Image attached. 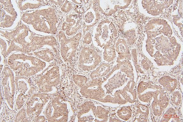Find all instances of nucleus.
Segmentation results:
<instances>
[{
  "label": "nucleus",
  "mask_w": 183,
  "mask_h": 122,
  "mask_svg": "<svg viewBox=\"0 0 183 122\" xmlns=\"http://www.w3.org/2000/svg\"><path fill=\"white\" fill-rule=\"evenodd\" d=\"M72 0H65L61 6V10L64 13H67L70 12L73 8Z\"/></svg>",
  "instance_id": "35"
},
{
  "label": "nucleus",
  "mask_w": 183,
  "mask_h": 122,
  "mask_svg": "<svg viewBox=\"0 0 183 122\" xmlns=\"http://www.w3.org/2000/svg\"><path fill=\"white\" fill-rule=\"evenodd\" d=\"M80 17L77 14H69L62 24V31L69 38L78 33L81 26Z\"/></svg>",
  "instance_id": "19"
},
{
  "label": "nucleus",
  "mask_w": 183,
  "mask_h": 122,
  "mask_svg": "<svg viewBox=\"0 0 183 122\" xmlns=\"http://www.w3.org/2000/svg\"><path fill=\"white\" fill-rule=\"evenodd\" d=\"M73 79L74 83L80 88L84 87L88 81L86 77L78 74L73 75Z\"/></svg>",
  "instance_id": "32"
},
{
  "label": "nucleus",
  "mask_w": 183,
  "mask_h": 122,
  "mask_svg": "<svg viewBox=\"0 0 183 122\" xmlns=\"http://www.w3.org/2000/svg\"><path fill=\"white\" fill-rule=\"evenodd\" d=\"M72 115L70 103L57 97L48 103L45 112V117L48 122L69 121Z\"/></svg>",
  "instance_id": "6"
},
{
  "label": "nucleus",
  "mask_w": 183,
  "mask_h": 122,
  "mask_svg": "<svg viewBox=\"0 0 183 122\" xmlns=\"http://www.w3.org/2000/svg\"><path fill=\"white\" fill-rule=\"evenodd\" d=\"M105 81L103 77L92 79L79 89L83 96L100 103L106 94L103 86Z\"/></svg>",
  "instance_id": "10"
},
{
  "label": "nucleus",
  "mask_w": 183,
  "mask_h": 122,
  "mask_svg": "<svg viewBox=\"0 0 183 122\" xmlns=\"http://www.w3.org/2000/svg\"><path fill=\"white\" fill-rule=\"evenodd\" d=\"M50 1L52 2L56 5L60 6L62 5L65 0H51Z\"/></svg>",
  "instance_id": "39"
},
{
  "label": "nucleus",
  "mask_w": 183,
  "mask_h": 122,
  "mask_svg": "<svg viewBox=\"0 0 183 122\" xmlns=\"http://www.w3.org/2000/svg\"><path fill=\"white\" fill-rule=\"evenodd\" d=\"M96 105L91 101L83 103L79 107L74 121L95 122Z\"/></svg>",
  "instance_id": "15"
},
{
  "label": "nucleus",
  "mask_w": 183,
  "mask_h": 122,
  "mask_svg": "<svg viewBox=\"0 0 183 122\" xmlns=\"http://www.w3.org/2000/svg\"><path fill=\"white\" fill-rule=\"evenodd\" d=\"M157 81L163 89L170 93L177 88L178 83V81L176 78L168 75L160 77Z\"/></svg>",
  "instance_id": "22"
},
{
  "label": "nucleus",
  "mask_w": 183,
  "mask_h": 122,
  "mask_svg": "<svg viewBox=\"0 0 183 122\" xmlns=\"http://www.w3.org/2000/svg\"><path fill=\"white\" fill-rule=\"evenodd\" d=\"M150 114L149 107L147 105L138 104L135 108L133 122H147Z\"/></svg>",
  "instance_id": "24"
},
{
  "label": "nucleus",
  "mask_w": 183,
  "mask_h": 122,
  "mask_svg": "<svg viewBox=\"0 0 183 122\" xmlns=\"http://www.w3.org/2000/svg\"><path fill=\"white\" fill-rule=\"evenodd\" d=\"M102 56L103 62L110 63L113 62L117 56L114 46L112 45L103 49Z\"/></svg>",
  "instance_id": "29"
},
{
  "label": "nucleus",
  "mask_w": 183,
  "mask_h": 122,
  "mask_svg": "<svg viewBox=\"0 0 183 122\" xmlns=\"http://www.w3.org/2000/svg\"><path fill=\"white\" fill-rule=\"evenodd\" d=\"M169 100L175 107H178L182 102V94L179 89L176 88L171 92L169 98Z\"/></svg>",
  "instance_id": "31"
},
{
  "label": "nucleus",
  "mask_w": 183,
  "mask_h": 122,
  "mask_svg": "<svg viewBox=\"0 0 183 122\" xmlns=\"http://www.w3.org/2000/svg\"><path fill=\"white\" fill-rule=\"evenodd\" d=\"M92 4L84 12L82 18L83 30L84 33L87 32L99 22L100 16L98 6Z\"/></svg>",
  "instance_id": "18"
},
{
  "label": "nucleus",
  "mask_w": 183,
  "mask_h": 122,
  "mask_svg": "<svg viewBox=\"0 0 183 122\" xmlns=\"http://www.w3.org/2000/svg\"><path fill=\"white\" fill-rule=\"evenodd\" d=\"M115 48L117 55V59L124 60L128 58L129 51L125 40L123 38L117 39L115 42Z\"/></svg>",
  "instance_id": "23"
},
{
  "label": "nucleus",
  "mask_w": 183,
  "mask_h": 122,
  "mask_svg": "<svg viewBox=\"0 0 183 122\" xmlns=\"http://www.w3.org/2000/svg\"><path fill=\"white\" fill-rule=\"evenodd\" d=\"M83 44L87 46L91 44L92 42V33L91 32L87 31L85 33L83 39Z\"/></svg>",
  "instance_id": "37"
},
{
  "label": "nucleus",
  "mask_w": 183,
  "mask_h": 122,
  "mask_svg": "<svg viewBox=\"0 0 183 122\" xmlns=\"http://www.w3.org/2000/svg\"><path fill=\"white\" fill-rule=\"evenodd\" d=\"M0 29L12 30L17 26L21 14L16 0H0Z\"/></svg>",
  "instance_id": "5"
},
{
  "label": "nucleus",
  "mask_w": 183,
  "mask_h": 122,
  "mask_svg": "<svg viewBox=\"0 0 183 122\" xmlns=\"http://www.w3.org/2000/svg\"><path fill=\"white\" fill-rule=\"evenodd\" d=\"M21 21L30 31L39 35L49 36L56 34L59 20L54 9L43 5L37 10L22 13Z\"/></svg>",
  "instance_id": "1"
},
{
  "label": "nucleus",
  "mask_w": 183,
  "mask_h": 122,
  "mask_svg": "<svg viewBox=\"0 0 183 122\" xmlns=\"http://www.w3.org/2000/svg\"><path fill=\"white\" fill-rule=\"evenodd\" d=\"M180 117L177 110L173 106L167 108L164 111L160 119V122H179Z\"/></svg>",
  "instance_id": "25"
},
{
  "label": "nucleus",
  "mask_w": 183,
  "mask_h": 122,
  "mask_svg": "<svg viewBox=\"0 0 183 122\" xmlns=\"http://www.w3.org/2000/svg\"><path fill=\"white\" fill-rule=\"evenodd\" d=\"M33 55L48 63L52 62L55 57L53 51L49 48L40 49L33 52Z\"/></svg>",
  "instance_id": "28"
},
{
  "label": "nucleus",
  "mask_w": 183,
  "mask_h": 122,
  "mask_svg": "<svg viewBox=\"0 0 183 122\" xmlns=\"http://www.w3.org/2000/svg\"><path fill=\"white\" fill-rule=\"evenodd\" d=\"M8 47L7 39L4 37L0 35V50H1V53L4 56H5Z\"/></svg>",
  "instance_id": "36"
},
{
  "label": "nucleus",
  "mask_w": 183,
  "mask_h": 122,
  "mask_svg": "<svg viewBox=\"0 0 183 122\" xmlns=\"http://www.w3.org/2000/svg\"><path fill=\"white\" fill-rule=\"evenodd\" d=\"M181 105V107L180 109V110L181 111V114L182 116L183 115V103H182V102Z\"/></svg>",
  "instance_id": "42"
},
{
  "label": "nucleus",
  "mask_w": 183,
  "mask_h": 122,
  "mask_svg": "<svg viewBox=\"0 0 183 122\" xmlns=\"http://www.w3.org/2000/svg\"><path fill=\"white\" fill-rule=\"evenodd\" d=\"M108 122H122L119 119L116 118H109Z\"/></svg>",
  "instance_id": "40"
},
{
  "label": "nucleus",
  "mask_w": 183,
  "mask_h": 122,
  "mask_svg": "<svg viewBox=\"0 0 183 122\" xmlns=\"http://www.w3.org/2000/svg\"><path fill=\"white\" fill-rule=\"evenodd\" d=\"M102 60L101 57L96 50L91 47L85 46L80 52L77 66L82 71H90L99 65Z\"/></svg>",
  "instance_id": "9"
},
{
  "label": "nucleus",
  "mask_w": 183,
  "mask_h": 122,
  "mask_svg": "<svg viewBox=\"0 0 183 122\" xmlns=\"http://www.w3.org/2000/svg\"><path fill=\"white\" fill-rule=\"evenodd\" d=\"M137 85V98L140 102L143 104L148 105L152 97L163 90L158 83L149 79L141 80Z\"/></svg>",
  "instance_id": "11"
},
{
  "label": "nucleus",
  "mask_w": 183,
  "mask_h": 122,
  "mask_svg": "<svg viewBox=\"0 0 183 122\" xmlns=\"http://www.w3.org/2000/svg\"><path fill=\"white\" fill-rule=\"evenodd\" d=\"M82 34L79 32L70 38L67 37L62 31L58 33L60 52L64 60L67 62H72L76 55L81 38Z\"/></svg>",
  "instance_id": "7"
},
{
  "label": "nucleus",
  "mask_w": 183,
  "mask_h": 122,
  "mask_svg": "<svg viewBox=\"0 0 183 122\" xmlns=\"http://www.w3.org/2000/svg\"><path fill=\"white\" fill-rule=\"evenodd\" d=\"M126 0H99L97 6L99 11L105 16H109L119 9H124L130 3Z\"/></svg>",
  "instance_id": "17"
},
{
  "label": "nucleus",
  "mask_w": 183,
  "mask_h": 122,
  "mask_svg": "<svg viewBox=\"0 0 183 122\" xmlns=\"http://www.w3.org/2000/svg\"><path fill=\"white\" fill-rule=\"evenodd\" d=\"M49 99V96L47 93H37L32 95L26 105L27 116L35 119L39 116Z\"/></svg>",
  "instance_id": "13"
},
{
  "label": "nucleus",
  "mask_w": 183,
  "mask_h": 122,
  "mask_svg": "<svg viewBox=\"0 0 183 122\" xmlns=\"http://www.w3.org/2000/svg\"><path fill=\"white\" fill-rule=\"evenodd\" d=\"M27 117L26 109L24 107H22L17 113L15 119L16 122H23L26 119Z\"/></svg>",
  "instance_id": "33"
},
{
  "label": "nucleus",
  "mask_w": 183,
  "mask_h": 122,
  "mask_svg": "<svg viewBox=\"0 0 183 122\" xmlns=\"http://www.w3.org/2000/svg\"><path fill=\"white\" fill-rule=\"evenodd\" d=\"M60 80L59 68L57 66H53L49 67L43 73L37 83L41 92L48 93L52 91V88L59 84Z\"/></svg>",
  "instance_id": "12"
},
{
  "label": "nucleus",
  "mask_w": 183,
  "mask_h": 122,
  "mask_svg": "<svg viewBox=\"0 0 183 122\" xmlns=\"http://www.w3.org/2000/svg\"><path fill=\"white\" fill-rule=\"evenodd\" d=\"M134 112L130 105L118 107L116 111L117 117L122 122H127L132 118Z\"/></svg>",
  "instance_id": "26"
},
{
  "label": "nucleus",
  "mask_w": 183,
  "mask_h": 122,
  "mask_svg": "<svg viewBox=\"0 0 183 122\" xmlns=\"http://www.w3.org/2000/svg\"><path fill=\"white\" fill-rule=\"evenodd\" d=\"M83 1L82 0H72V2L77 4H81Z\"/></svg>",
  "instance_id": "41"
},
{
  "label": "nucleus",
  "mask_w": 183,
  "mask_h": 122,
  "mask_svg": "<svg viewBox=\"0 0 183 122\" xmlns=\"http://www.w3.org/2000/svg\"><path fill=\"white\" fill-rule=\"evenodd\" d=\"M7 63L14 71H18L20 75L25 77L41 72L48 66L49 63L35 56L19 52L9 55Z\"/></svg>",
  "instance_id": "2"
},
{
  "label": "nucleus",
  "mask_w": 183,
  "mask_h": 122,
  "mask_svg": "<svg viewBox=\"0 0 183 122\" xmlns=\"http://www.w3.org/2000/svg\"><path fill=\"white\" fill-rule=\"evenodd\" d=\"M136 81L130 79L119 88L123 95L131 105L135 102L137 98Z\"/></svg>",
  "instance_id": "20"
},
{
  "label": "nucleus",
  "mask_w": 183,
  "mask_h": 122,
  "mask_svg": "<svg viewBox=\"0 0 183 122\" xmlns=\"http://www.w3.org/2000/svg\"><path fill=\"white\" fill-rule=\"evenodd\" d=\"M117 33L116 27L111 19L99 21L95 25L92 33L94 45L102 49L112 45Z\"/></svg>",
  "instance_id": "4"
},
{
  "label": "nucleus",
  "mask_w": 183,
  "mask_h": 122,
  "mask_svg": "<svg viewBox=\"0 0 183 122\" xmlns=\"http://www.w3.org/2000/svg\"><path fill=\"white\" fill-rule=\"evenodd\" d=\"M109 118V110L102 105L97 103L95 122H108Z\"/></svg>",
  "instance_id": "30"
},
{
  "label": "nucleus",
  "mask_w": 183,
  "mask_h": 122,
  "mask_svg": "<svg viewBox=\"0 0 183 122\" xmlns=\"http://www.w3.org/2000/svg\"><path fill=\"white\" fill-rule=\"evenodd\" d=\"M47 1L27 0H16L18 7L23 13H26L38 9L43 5H47Z\"/></svg>",
  "instance_id": "21"
},
{
  "label": "nucleus",
  "mask_w": 183,
  "mask_h": 122,
  "mask_svg": "<svg viewBox=\"0 0 183 122\" xmlns=\"http://www.w3.org/2000/svg\"><path fill=\"white\" fill-rule=\"evenodd\" d=\"M57 43V39L54 35L43 36L34 35L32 37L29 45V52L48 47L55 51Z\"/></svg>",
  "instance_id": "14"
},
{
  "label": "nucleus",
  "mask_w": 183,
  "mask_h": 122,
  "mask_svg": "<svg viewBox=\"0 0 183 122\" xmlns=\"http://www.w3.org/2000/svg\"><path fill=\"white\" fill-rule=\"evenodd\" d=\"M45 116L40 115L34 120L36 122H44L45 121Z\"/></svg>",
  "instance_id": "38"
},
{
  "label": "nucleus",
  "mask_w": 183,
  "mask_h": 122,
  "mask_svg": "<svg viewBox=\"0 0 183 122\" xmlns=\"http://www.w3.org/2000/svg\"><path fill=\"white\" fill-rule=\"evenodd\" d=\"M170 100L163 90L157 93L150 100V108L156 117H161L169 104Z\"/></svg>",
  "instance_id": "16"
},
{
  "label": "nucleus",
  "mask_w": 183,
  "mask_h": 122,
  "mask_svg": "<svg viewBox=\"0 0 183 122\" xmlns=\"http://www.w3.org/2000/svg\"><path fill=\"white\" fill-rule=\"evenodd\" d=\"M111 70L110 64L103 62L92 71L90 77L92 79L103 77L109 74Z\"/></svg>",
  "instance_id": "27"
},
{
  "label": "nucleus",
  "mask_w": 183,
  "mask_h": 122,
  "mask_svg": "<svg viewBox=\"0 0 183 122\" xmlns=\"http://www.w3.org/2000/svg\"><path fill=\"white\" fill-rule=\"evenodd\" d=\"M0 34L7 39L9 47L13 50L29 52L28 46L32 37L27 25L22 23L12 30L1 29Z\"/></svg>",
  "instance_id": "3"
},
{
  "label": "nucleus",
  "mask_w": 183,
  "mask_h": 122,
  "mask_svg": "<svg viewBox=\"0 0 183 122\" xmlns=\"http://www.w3.org/2000/svg\"><path fill=\"white\" fill-rule=\"evenodd\" d=\"M23 93H20L17 95L16 100V105L18 109L21 108L26 102V98Z\"/></svg>",
  "instance_id": "34"
},
{
  "label": "nucleus",
  "mask_w": 183,
  "mask_h": 122,
  "mask_svg": "<svg viewBox=\"0 0 183 122\" xmlns=\"http://www.w3.org/2000/svg\"><path fill=\"white\" fill-rule=\"evenodd\" d=\"M16 74L9 66L3 70L2 80V87L5 102L9 109H14L16 93Z\"/></svg>",
  "instance_id": "8"
}]
</instances>
